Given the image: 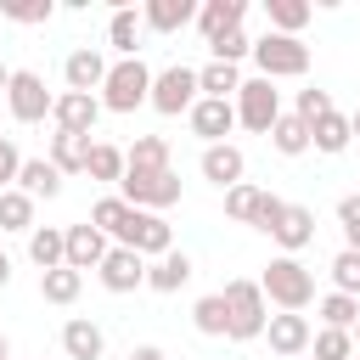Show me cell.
Listing matches in <instances>:
<instances>
[{"label":"cell","mask_w":360,"mask_h":360,"mask_svg":"<svg viewBox=\"0 0 360 360\" xmlns=\"http://www.w3.org/2000/svg\"><path fill=\"white\" fill-rule=\"evenodd\" d=\"M51 90H45V79L34 73V68H11V84H6V107H11V118L17 124H45L51 118Z\"/></svg>","instance_id":"cell-9"},{"label":"cell","mask_w":360,"mask_h":360,"mask_svg":"<svg viewBox=\"0 0 360 360\" xmlns=\"http://www.w3.org/2000/svg\"><path fill=\"white\" fill-rule=\"evenodd\" d=\"M309 338H315L309 315H292V309H281V315H270V321H264V343H270V354H281V360H298V354H309Z\"/></svg>","instance_id":"cell-12"},{"label":"cell","mask_w":360,"mask_h":360,"mask_svg":"<svg viewBox=\"0 0 360 360\" xmlns=\"http://www.w3.org/2000/svg\"><path fill=\"white\" fill-rule=\"evenodd\" d=\"M6 84H11V68H6V62H0V96H6Z\"/></svg>","instance_id":"cell-47"},{"label":"cell","mask_w":360,"mask_h":360,"mask_svg":"<svg viewBox=\"0 0 360 360\" xmlns=\"http://www.w3.org/2000/svg\"><path fill=\"white\" fill-rule=\"evenodd\" d=\"M96 276H101L107 292H135V287H146V259L129 253V248H107V259L96 264Z\"/></svg>","instance_id":"cell-15"},{"label":"cell","mask_w":360,"mask_h":360,"mask_svg":"<svg viewBox=\"0 0 360 360\" xmlns=\"http://www.w3.org/2000/svg\"><path fill=\"white\" fill-rule=\"evenodd\" d=\"M118 197H124L129 208L163 214V208H174V202H180V174H174V169H124Z\"/></svg>","instance_id":"cell-4"},{"label":"cell","mask_w":360,"mask_h":360,"mask_svg":"<svg viewBox=\"0 0 360 360\" xmlns=\"http://www.w3.org/2000/svg\"><path fill=\"white\" fill-rule=\"evenodd\" d=\"M338 225H343V236H349V231H360V191L338 197Z\"/></svg>","instance_id":"cell-44"},{"label":"cell","mask_w":360,"mask_h":360,"mask_svg":"<svg viewBox=\"0 0 360 360\" xmlns=\"http://www.w3.org/2000/svg\"><path fill=\"white\" fill-rule=\"evenodd\" d=\"M62 354H68V360H101V354H107V338H101V326H96L90 315H73V321H62Z\"/></svg>","instance_id":"cell-19"},{"label":"cell","mask_w":360,"mask_h":360,"mask_svg":"<svg viewBox=\"0 0 360 360\" xmlns=\"http://www.w3.org/2000/svg\"><path fill=\"white\" fill-rule=\"evenodd\" d=\"M0 360H11V349H6V338H0Z\"/></svg>","instance_id":"cell-50"},{"label":"cell","mask_w":360,"mask_h":360,"mask_svg":"<svg viewBox=\"0 0 360 360\" xmlns=\"http://www.w3.org/2000/svg\"><path fill=\"white\" fill-rule=\"evenodd\" d=\"M62 242H68L62 264H68V270H79V276H84V270H96V264L107 259V248H112L90 219H84V225H62Z\"/></svg>","instance_id":"cell-14"},{"label":"cell","mask_w":360,"mask_h":360,"mask_svg":"<svg viewBox=\"0 0 360 360\" xmlns=\"http://www.w3.org/2000/svg\"><path fill=\"white\" fill-rule=\"evenodd\" d=\"M96 118H101V96H79V90H62L51 101V124L62 135H96Z\"/></svg>","instance_id":"cell-13"},{"label":"cell","mask_w":360,"mask_h":360,"mask_svg":"<svg viewBox=\"0 0 360 360\" xmlns=\"http://www.w3.org/2000/svg\"><path fill=\"white\" fill-rule=\"evenodd\" d=\"M304 124H315V118H326L332 112V90H321V84H309V90H298V107H292Z\"/></svg>","instance_id":"cell-42"},{"label":"cell","mask_w":360,"mask_h":360,"mask_svg":"<svg viewBox=\"0 0 360 360\" xmlns=\"http://www.w3.org/2000/svg\"><path fill=\"white\" fill-rule=\"evenodd\" d=\"M17 169H22V152L11 146V135H0V191L17 180Z\"/></svg>","instance_id":"cell-43"},{"label":"cell","mask_w":360,"mask_h":360,"mask_svg":"<svg viewBox=\"0 0 360 360\" xmlns=\"http://www.w3.org/2000/svg\"><path fill=\"white\" fill-rule=\"evenodd\" d=\"M62 253H68L62 225H34V231H28V259L39 264V276H45V270H56V264H62Z\"/></svg>","instance_id":"cell-28"},{"label":"cell","mask_w":360,"mask_h":360,"mask_svg":"<svg viewBox=\"0 0 360 360\" xmlns=\"http://www.w3.org/2000/svg\"><path fill=\"white\" fill-rule=\"evenodd\" d=\"M129 360H169L158 343H141V349H129Z\"/></svg>","instance_id":"cell-45"},{"label":"cell","mask_w":360,"mask_h":360,"mask_svg":"<svg viewBox=\"0 0 360 360\" xmlns=\"http://www.w3.org/2000/svg\"><path fill=\"white\" fill-rule=\"evenodd\" d=\"M326 270H332V292H349V298H360V253H354V248H343V253H338Z\"/></svg>","instance_id":"cell-39"},{"label":"cell","mask_w":360,"mask_h":360,"mask_svg":"<svg viewBox=\"0 0 360 360\" xmlns=\"http://www.w3.org/2000/svg\"><path fill=\"white\" fill-rule=\"evenodd\" d=\"M107 56L96 51V45H79V51H68V62H62V79H68V90H79V96H96L101 90V79H107Z\"/></svg>","instance_id":"cell-16"},{"label":"cell","mask_w":360,"mask_h":360,"mask_svg":"<svg viewBox=\"0 0 360 360\" xmlns=\"http://www.w3.org/2000/svg\"><path fill=\"white\" fill-rule=\"evenodd\" d=\"M141 22L152 34H180L186 22H197V0H146L141 6Z\"/></svg>","instance_id":"cell-20"},{"label":"cell","mask_w":360,"mask_h":360,"mask_svg":"<svg viewBox=\"0 0 360 360\" xmlns=\"http://www.w3.org/2000/svg\"><path fill=\"white\" fill-rule=\"evenodd\" d=\"M264 17H270V34H292L298 39V28L315 17V6L309 0H264Z\"/></svg>","instance_id":"cell-29"},{"label":"cell","mask_w":360,"mask_h":360,"mask_svg":"<svg viewBox=\"0 0 360 360\" xmlns=\"http://www.w3.org/2000/svg\"><path fill=\"white\" fill-rule=\"evenodd\" d=\"M186 124H191V135H197V141L219 146V141L236 129V107H231V101H208V96H197V107L186 112Z\"/></svg>","instance_id":"cell-17"},{"label":"cell","mask_w":360,"mask_h":360,"mask_svg":"<svg viewBox=\"0 0 360 360\" xmlns=\"http://www.w3.org/2000/svg\"><path fill=\"white\" fill-rule=\"evenodd\" d=\"M112 248H129V253H141V259H163V253L174 248V225H169L163 214L129 208L124 225H118V236H112Z\"/></svg>","instance_id":"cell-6"},{"label":"cell","mask_w":360,"mask_h":360,"mask_svg":"<svg viewBox=\"0 0 360 360\" xmlns=\"http://www.w3.org/2000/svg\"><path fill=\"white\" fill-rule=\"evenodd\" d=\"M84 158H90V135H51V169L56 174H84Z\"/></svg>","instance_id":"cell-27"},{"label":"cell","mask_w":360,"mask_h":360,"mask_svg":"<svg viewBox=\"0 0 360 360\" xmlns=\"http://www.w3.org/2000/svg\"><path fill=\"white\" fill-rule=\"evenodd\" d=\"M354 360H360V354H354Z\"/></svg>","instance_id":"cell-52"},{"label":"cell","mask_w":360,"mask_h":360,"mask_svg":"<svg viewBox=\"0 0 360 360\" xmlns=\"http://www.w3.org/2000/svg\"><path fill=\"white\" fill-rule=\"evenodd\" d=\"M186 281H191V259H186L180 248H169L163 259L146 264V287H152V292H180Z\"/></svg>","instance_id":"cell-22"},{"label":"cell","mask_w":360,"mask_h":360,"mask_svg":"<svg viewBox=\"0 0 360 360\" xmlns=\"http://www.w3.org/2000/svg\"><path fill=\"white\" fill-rule=\"evenodd\" d=\"M298 360H309V354H298Z\"/></svg>","instance_id":"cell-51"},{"label":"cell","mask_w":360,"mask_h":360,"mask_svg":"<svg viewBox=\"0 0 360 360\" xmlns=\"http://www.w3.org/2000/svg\"><path fill=\"white\" fill-rule=\"evenodd\" d=\"M17 191H28V197H62V174L51 169V158H22Z\"/></svg>","instance_id":"cell-25"},{"label":"cell","mask_w":360,"mask_h":360,"mask_svg":"<svg viewBox=\"0 0 360 360\" xmlns=\"http://www.w3.org/2000/svg\"><path fill=\"white\" fill-rule=\"evenodd\" d=\"M270 146H276L281 158H304V152H309V124H304L298 112H281V118L270 124Z\"/></svg>","instance_id":"cell-26"},{"label":"cell","mask_w":360,"mask_h":360,"mask_svg":"<svg viewBox=\"0 0 360 360\" xmlns=\"http://www.w3.org/2000/svg\"><path fill=\"white\" fill-rule=\"evenodd\" d=\"M309 360H354V338L338 332V326H321L309 338Z\"/></svg>","instance_id":"cell-37"},{"label":"cell","mask_w":360,"mask_h":360,"mask_svg":"<svg viewBox=\"0 0 360 360\" xmlns=\"http://www.w3.org/2000/svg\"><path fill=\"white\" fill-rule=\"evenodd\" d=\"M191 326H197L202 338H225V298H219V292H202V298L191 304Z\"/></svg>","instance_id":"cell-36"},{"label":"cell","mask_w":360,"mask_h":360,"mask_svg":"<svg viewBox=\"0 0 360 360\" xmlns=\"http://www.w3.org/2000/svg\"><path fill=\"white\" fill-rule=\"evenodd\" d=\"M124 169H169V141L163 135H135L124 146Z\"/></svg>","instance_id":"cell-32"},{"label":"cell","mask_w":360,"mask_h":360,"mask_svg":"<svg viewBox=\"0 0 360 360\" xmlns=\"http://www.w3.org/2000/svg\"><path fill=\"white\" fill-rule=\"evenodd\" d=\"M84 174H90V180H107V186H118V180H124V146H112V141H90Z\"/></svg>","instance_id":"cell-31"},{"label":"cell","mask_w":360,"mask_h":360,"mask_svg":"<svg viewBox=\"0 0 360 360\" xmlns=\"http://www.w3.org/2000/svg\"><path fill=\"white\" fill-rule=\"evenodd\" d=\"M315 309H321V326H338V332H349L360 321V298H349V292H326V298H315Z\"/></svg>","instance_id":"cell-35"},{"label":"cell","mask_w":360,"mask_h":360,"mask_svg":"<svg viewBox=\"0 0 360 360\" xmlns=\"http://www.w3.org/2000/svg\"><path fill=\"white\" fill-rule=\"evenodd\" d=\"M225 214H231L236 225L270 231V219L281 214V197H276V191H264V186H253V180H242V186H231V191H225Z\"/></svg>","instance_id":"cell-10"},{"label":"cell","mask_w":360,"mask_h":360,"mask_svg":"<svg viewBox=\"0 0 360 360\" xmlns=\"http://www.w3.org/2000/svg\"><path fill=\"white\" fill-rule=\"evenodd\" d=\"M253 62H259V79H304L309 73V45L292 39V34H259L253 39Z\"/></svg>","instance_id":"cell-5"},{"label":"cell","mask_w":360,"mask_h":360,"mask_svg":"<svg viewBox=\"0 0 360 360\" xmlns=\"http://www.w3.org/2000/svg\"><path fill=\"white\" fill-rule=\"evenodd\" d=\"M219 298H225V338H231V343H253V338H264L270 304H264L259 281L236 276V281H225V287H219Z\"/></svg>","instance_id":"cell-2"},{"label":"cell","mask_w":360,"mask_h":360,"mask_svg":"<svg viewBox=\"0 0 360 360\" xmlns=\"http://www.w3.org/2000/svg\"><path fill=\"white\" fill-rule=\"evenodd\" d=\"M79 292H84V276L68 270V264H56V270L39 276V298H45V304H73Z\"/></svg>","instance_id":"cell-33"},{"label":"cell","mask_w":360,"mask_h":360,"mask_svg":"<svg viewBox=\"0 0 360 360\" xmlns=\"http://www.w3.org/2000/svg\"><path fill=\"white\" fill-rule=\"evenodd\" d=\"M264 236H270L281 253H292V259H298V253L315 242V214H309L304 202H281V214L270 219V231H264Z\"/></svg>","instance_id":"cell-11"},{"label":"cell","mask_w":360,"mask_h":360,"mask_svg":"<svg viewBox=\"0 0 360 360\" xmlns=\"http://www.w3.org/2000/svg\"><path fill=\"white\" fill-rule=\"evenodd\" d=\"M202 180H214L219 191H231V186H242V174H248V158H242V146L236 141H219V146H202Z\"/></svg>","instance_id":"cell-18"},{"label":"cell","mask_w":360,"mask_h":360,"mask_svg":"<svg viewBox=\"0 0 360 360\" xmlns=\"http://www.w3.org/2000/svg\"><path fill=\"white\" fill-rule=\"evenodd\" d=\"M349 135H360V107H354V112H349Z\"/></svg>","instance_id":"cell-48"},{"label":"cell","mask_w":360,"mask_h":360,"mask_svg":"<svg viewBox=\"0 0 360 360\" xmlns=\"http://www.w3.org/2000/svg\"><path fill=\"white\" fill-rule=\"evenodd\" d=\"M141 11H129V6H118L112 17H107V45L118 51V56H135V45H141Z\"/></svg>","instance_id":"cell-30"},{"label":"cell","mask_w":360,"mask_h":360,"mask_svg":"<svg viewBox=\"0 0 360 360\" xmlns=\"http://www.w3.org/2000/svg\"><path fill=\"white\" fill-rule=\"evenodd\" d=\"M152 96V68L141 56H118L101 79V112H135Z\"/></svg>","instance_id":"cell-3"},{"label":"cell","mask_w":360,"mask_h":360,"mask_svg":"<svg viewBox=\"0 0 360 360\" xmlns=\"http://www.w3.org/2000/svg\"><path fill=\"white\" fill-rule=\"evenodd\" d=\"M349 141H354V135H349V112H338V107H332L326 118H315V124H309V146H315V152H326V158L349 152Z\"/></svg>","instance_id":"cell-24"},{"label":"cell","mask_w":360,"mask_h":360,"mask_svg":"<svg viewBox=\"0 0 360 360\" xmlns=\"http://www.w3.org/2000/svg\"><path fill=\"white\" fill-rule=\"evenodd\" d=\"M236 90H242V68H231V62L197 68V96H208V101H236Z\"/></svg>","instance_id":"cell-23"},{"label":"cell","mask_w":360,"mask_h":360,"mask_svg":"<svg viewBox=\"0 0 360 360\" xmlns=\"http://www.w3.org/2000/svg\"><path fill=\"white\" fill-rule=\"evenodd\" d=\"M146 107H158L163 118H180V112H191V107H197V68L174 62V68L152 73V96H146Z\"/></svg>","instance_id":"cell-7"},{"label":"cell","mask_w":360,"mask_h":360,"mask_svg":"<svg viewBox=\"0 0 360 360\" xmlns=\"http://www.w3.org/2000/svg\"><path fill=\"white\" fill-rule=\"evenodd\" d=\"M208 51H214V62H242V56H253V39H248V28H231V34H219V39H208Z\"/></svg>","instance_id":"cell-40"},{"label":"cell","mask_w":360,"mask_h":360,"mask_svg":"<svg viewBox=\"0 0 360 360\" xmlns=\"http://www.w3.org/2000/svg\"><path fill=\"white\" fill-rule=\"evenodd\" d=\"M0 231H34V197L6 186L0 191Z\"/></svg>","instance_id":"cell-34"},{"label":"cell","mask_w":360,"mask_h":360,"mask_svg":"<svg viewBox=\"0 0 360 360\" xmlns=\"http://www.w3.org/2000/svg\"><path fill=\"white\" fill-rule=\"evenodd\" d=\"M349 338H354V354H360V321H354V326H349Z\"/></svg>","instance_id":"cell-49"},{"label":"cell","mask_w":360,"mask_h":360,"mask_svg":"<svg viewBox=\"0 0 360 360\" xmlns=\"http://www.w3.org/2000/svg\"><path fill=\"white\" fill-rule=\"evenodd\" d=\"M236 124L242 129H253V135H270V124L281 118V90L270 84V79H242V90H236Z\"/></svg>","instance_id":"cell-8"},{"label":"cell","mask_w":360,"mask_h":360,"mask_svg":"<svg viewBox=\"0 0 360 360\" xmlns=\"http://www.w3.org/2000/svg\"><path fill=\"white\" fill-rule=\"evenodd\" d=\"M11 281V259H6V248H0V287Z\"/></svg>","instance_id":"cell-46"},{"label":"cell","mask_w":360,"mask_h":360,"mask_svg":"<svg viewBox=\"0 0 360 360\" xmlns=\"http://www.w3.org/2000/svg\"><path fill=\"white\" fill-rule=\"evenodd\" d=\"M242 17H248V0H202V6H197V28H202V39H219V34L242 28Z\"/></svg>","instance_id":"cell-21"},{"label":"cell","mask_w":360,"mask_h":360,"mask_svg":"<svg viewBox=\"0 0 360 360\" xmlns=\"http://www.w3.org/2000/svg\"><path fill=\"white\" fill-rule=\"evenodd\" d=\"M259 292H264V304L304 315L315 304V270H304V259H292V253H276L259 276Z\"/></svg>","instance_id":"cell-1"},{"label":"cell","mask_w":360,"mask_h":360,"mask_svg":"<svg viewBox=\"0 0 360 360\" xmlns=\"http://www.w3.org/2000/svg\"><path fill=\"white\" fill-rule=\"evenodd\" d=\"M124 214H129V202H124V197H101V202L90 208V225H96L101 236H118V225H124Z\"/></svg>","instance_id":"cell-41"},{"label":"cell","mask_w":360,"mask_h":360,"mask_svg":"<svg viewBox=\"0 0 360 360\" xmlns=\"http://www.w3.org/2000/svg\"><path fill=\"white\" fill-rule=\"evenodd\" d=\"M51 11H56V0H0V17L6 22H22V28L51 22Z\"/></svg>","instance_id":"cell-38"}]
</instances>
